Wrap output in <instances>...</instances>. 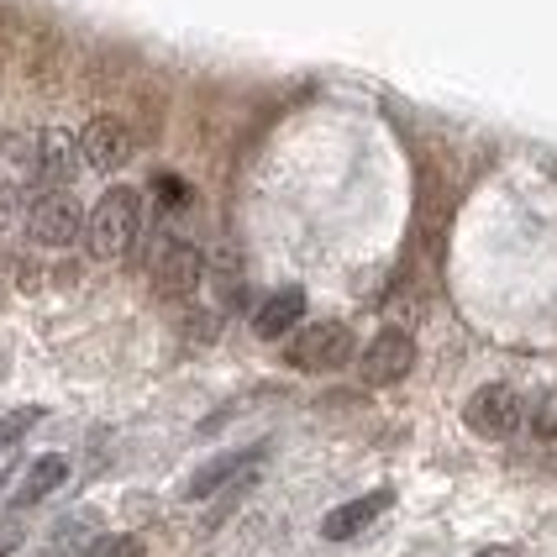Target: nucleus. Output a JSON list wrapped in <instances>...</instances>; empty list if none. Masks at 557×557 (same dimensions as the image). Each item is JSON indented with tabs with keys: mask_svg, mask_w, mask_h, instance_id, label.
I'll list each match as a JSON object with an SVG mask.
<instances>
[{
	"mask_svg": "<svg viewBox=\"0 0 557 557\" xmlns=\"http://www.w3.org/2000/svg\"><path fill=\"white\" fill-rule=\"evenodd\" d=\"M137 232H143V195L132 185H116L95 200L90 221H85V248L100 263H111V258H122L137 243Z\"/></svg>",
	"mask_w": 557,
	"mask_h": 557,
	"instance_id": "f257e3e1",
	"label": "nucleus"
},
{
	"mask_svg": "<svg viewBox=\"0 0 557 557\" xmlns=\"http://www.w3.org/2000/svg\"><path fill=\"white\" fill-rule=\"evenodd\" d=\"M352 358V332L342 321H310L289 342V363L306 373H332Z\"/></svg>",
	"mask_w": 557,
	"mask_h": 557,
	"instance_id": "f03ea898",
	"label": "nucleus"
},
{
	"mask_svg": "<svg viewBox=\"0 0 557 557\" xmlns=\"http://www.w3.org/2000/svg\"><path fill=\"white\" fill-rule=\"evenodd\" d=\"M463 421L473 436H516L521 432V421H527V405L521 395L510 389V384H484V389H473V400L463 405Z\"/></svg>",
	"mask_w": 557,
	"mask_h": 557,
	"instance_id": "7ed1b4c3",
	"label": "nucleus"
},
{
	"mask_svg": "<svg viewBox=\"0 0 557 557\" xmlns=\"http://www.w3.org/2000/svg\"><path fill=\"white\" fill-rule=\"evenodd\" d=\"M27 226H32V237H37L42 248H69V243L79 237L85 216H79V200H74V195H63V189H42V195L32 200Z\"/></svg>",
	"mask_w": 557,
	"mask_h": 557,
	"instance_id": "20e7f679",
	"label": "nucleus"
},
{
	"mask_svg": "<svg viewBox=\"0 0 557 557\" xmlns=\"http://www.w3.org/2000/svg\"><path fill=\"white\" fill-rule=\"evenodd\" d=\"M363 384H400L405 373L416 369V337L410 332H379V337L363 347Z\"/></svg>",
	"mask_w": 557,
	"mask_h": 557,
	"instance_id": "39448f33",
	"label": "nucleus"
},
{
	"mask_svg": "<svg viewBox=\"0 0 557 557\" xmlns=\"http://www.w3.org/2000/svg\"><path fill=\"white\" fill-rule=\"evenodd\" d=\"M148 274L163 295H189L200 284V248L185 243V237H163L148 258Z\"/></svg>",
	"mask_w": 557,
	"mask_h": 557,
	"instance_id": "423d86ee",
	"label": "nucleus"
},
{
	"mask_svg": "<svg viewBox=\"0 0 557 557\" xmlns=\"http://www.w3.org/2000/svg\"><path fill=\"white\" fill-rule=\"evenodd\" d=\"M74 169H79V143H74L69 132H42V137L32 143V174L48 189H63L74 180Z\"/></svg>",
	"mask_w": 557,
	"mask_h": 557,
	"instance_id": "0eeeda50",
	"label": "nucleus"
},
{
	"mask_svg": "<svg viewBox=\"0 0 557 557\" xmlns=\"http://www.w3.org/2000/svg\"><path fill=\"white\" fill-rule=\"evenodd\" d=\"M79 153H85V163L90 169H122L126 158H132V132H126L116 116H95L90 126H85V137H79Z\"/></svg>",
	"mask_w": 557,
	"mask_h": 557,
	"instance_id": "6e6552de",
	"label": "nucleus"
},
{
	"mask_svg": "<svg viewBox=\"0 0 557 557\" xmlns=\"http://www.w3.org/2000/svg\"><path fill=\"white\" fill-rule=\"evenodd\" d=\"M389 505H395V490H373V495H363V499H347V505H337V510H326L321 536H326V542H347V536L369 531Z\"/></svg>",
	"mask_w": 557,
	"mask_h": 557,
	"instance_id": "1a4fd4ad",
	"label": "nucleus"
},
{
	"mask_svg": "<svg viewBox=\"0 0 557 557\" xmlns=\"http://www.w3.org/2000/svg\"><path fill=\"white\" fill-rule=\"evenodd\" d=\"M263 458V442L258 447H237V453H221V458H211L206 468H195L189 473V484H185V499H206V495H216L221 484H232L243 468H252Z\"/></svg>",
	"mask_w": 557,
	"mask_h": 557,
	"instance_id": "9d476101",
	"label": "nucleus"
},
{
	"mask_svg": "<svg viewBox=\"0 0 557 557\" xmlns=\"http://www.w3.org/2000/svg\"><path fill=\"white\" fill-rule=\"evenodd\" d=\"M300 315H306V289H278V295H269L263 306H258V315H252V332L258 337H284V332H295L300 326Z\"/></svg>",
	"mask_w": 557,
	"mask_h": 557,
	"instance_id": "9b49d317",
	"label": "nucleus"
},
{
	"mask_svg": "<svg viewBox=\"0 0 557 557\" xmlns=\"http://www.w3.org/2000/svg\"><path fill=\"white\" fill-rule=\"evenodd\" d=\"M63 479H69V458H37V463L27 468V479H22V490H16V505H37V499H48Z\"/></svg>",
	"mask_w": 557,
	"mask_h": 557,
	"instance_id": "f8f14e48",
	"label": "nucleus"
},
{
	"mask_svg": "<svg viewBox=\"0 0 557 557\" xmlns=\"http://www.w3.org/2000/svg\"><path fill=\"white\" fill-rule=\"evenodd\" d=\"M90 516H63L59 527H53V536H48V553L63 557V553H79L85 542H90Z\"/></svg>",
	"mask_w": 557,
	"mask_h": 557,
	"instance_id": "ddd939ff",
	"label": "nucleus"
},
{
	"mask_svg": "<svg viewBox=\"0 0 557 557\" xmlns=\"http://www.w3.org/2000/svg\"><path fill=\"white\" fill-rule=\"evenodd\" d=\"M37 421H42V410H37V405H22V410L0 416V453H11V447H16V442H22Z\"/></svg>",
	"mask_w": 557,
	"mask_h": 557,
	"instance_id": "4468645a",
	"label": "nucleus"
},
{
	"mask_svg": "<svg viewBox=\"0 0 557 557\" xmlns=\"http://www.w3.org/2000/svg\"><path fill=\"white\" fill-rule=\"evenodd\" d=\"M85 557H143V542L137 536H100Z\"/></svg>",
	"mask_w": 557,
	"mask_h": 557,
	"instance_id": "2eb2a0df",
	"label": "nucleus"
},
{
	"mask_svg": "<svg viewBox=\"0 0 557 557\" xmlns=\"http://www.w3.org/2000/svg\"><path fill=\"white\" fill-rule=\"evenodd\" d=\"M479 557H516V547H490V553H479Z\"/></svg>",
	"mask_w": 557,
	"mask_h": 557,
	"instance_id": "dca6fc26",
	"label": "nucleus"
},
{
	"mask_svg": "<svg viewBox=\"0 0 557 557\" xmlns=\"http://www.w3.org/2000/svg\"><path fill=\"white\" fill-rule=\"evenodd\" d=\"M553 405H557V400H553ZM553 421H557V416H553Z\"/></svg>",
	"mask_w": 557,
	"mask_h": 557,
	"instance_id": "f3484780",
	"label": "nucleus"
}]
</instances>
